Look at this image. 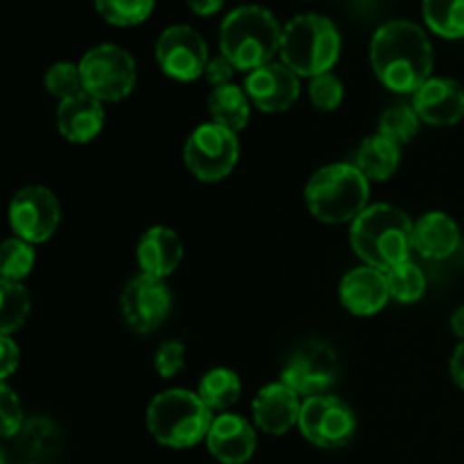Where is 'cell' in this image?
Here are the masks:
<instances>
[{"instance_id":"obj_1","label":"cell","mask_w":464,"mask_h":464,"mask_svg":"<svg viewBox=\"0 0 464 464\" xmlns=\"http://www.w3.org/2000/svg\"><path fill=\"white\" fill-rule=\"evenodd\" d=\"M374 75L394 93H412L430 80L433 45L429 36L412 21H390L374 32L370 45Z\"/></svg>"},{"instance_id":"obj_2","label":"cell","mask_w":464,"mask_h":464,"mask_svg":"<svg viewBox=\"0 0 464 464\" xmlns=\"http://www.w3.org/2000/svg\"><path fill=\"white\" fill-rule=\"evenodd\" d=\"M415 222L392 204H372L352 222V247L365 266L388 272L411 261Z\"/></svg>"},{"instance_id":"obj_3","label":"cell","mask_w":464,"mask_h":464,"mask_svg":"<svg viewBox=\"0 0 464 464\" xmlns=\"http://www.w3.org/2000/svg\"><path fill=\"white\" fill-rule=\"evenodd\" d=\"M284 27L258 5H243L227 14L220 25V53L236 66V71H256L275 59L281 50Z\"/></svg>"},{"instance_id":"obj_4","label":"cell","mask_w":464,"mask_h":464,"mask_svg":"<svg viewBox=\"0 0 464 464\" xmlns=\"http://www.w3.org/2000/svg\"><path fill=\"white\" fill-rule=\"evenodd\" d=\"M306 207L326 225L353 222L370 202V179L353 163H331L308 179Z\"/></svg>"},{"instance_id":"obj_5","label":"cell","mask_w":464,"mask_h":464,"mask_svg":"<svg viewBox=\"0 0 464 464\" xmlns=\"http://www.w3.org/2000/svg\"><path fill=\"white\" fill-rule=\"evenodd\" d=\"M211 408L188 390H166L150 401L148 430L159 444L168 449H190L207 440L211 430Z\"/></svg>"},{"instance_id":"obj_6","label":"cell","mask_w":464,"mask_h":464,"mask_svg":"<svg viewBox=\"0 0 464 464\" xmlns=\"http://www.w3.org/2000/svg\"><path fill=\"white\" fill-rule=\"evenodd\" d=\"M281 62L299 77L331 72L340 57V32L322 14H299L284 27Z\"/></svg>"},{"instance_id":"obj_7","label":"cell","mask_w":464,"mask_h":464,"mask_svg":"<svg viewBox=\"0 0 464 464\" xmlns=\"http://www.w3.org/2000/svg\"><path fill=\"white\" fill-rule=\"evenodd\" d=\"M84 91L100 102H118L136 86V62L125 48L102 44L91 48L80 62Z\"/></svg>"},{"instance_id":"obj_8","label":"cell","mask_w":464,"mask_h":464,"mask_svg":"<svg viewBox=\"0 0 464 464\" xmlns=\"http://www.w3.org/2000/svg\"><path fill=\"white\" fill-rule=\"evenodd\" d=\"M240 157L238 134L216 122L195 127L184 145L186 168L195 179L213 184L229 175Z\"/></svg>"},{"instance_id":"obj_9","label":"cell","mask_w":464,"mask_h":464,"mask_svg":"<svg viewBox=\"0 0 464 464\" xmlns=\"http://www.w3.org/2000/svg\"><path fill=\"white\" fill-rule=\"evenodd\" d=\"M297 426L313 447L335 451L352 442L358 424L353 411L343 399L317 394L304 399Z\"/></svg>"},{"instance_id":"obj_10","label":"cell","mask_w":464,"mask_h":464,"mask_svg":"<svg viewBox=\"0 0 464 464\" xmlns=\"http://www.w3.org/2000/svg\"><path fill=\"white\" fill-rule=\"evenodd\" d=\"M62 220L57 195L45 186H25L9 202V227L14 236L30 245L53 238Z\"/></svg>"},{"instance_id":"obj_11","label":"cell","mask_w":464,"mask_h":464,"mask_svg":"<svg viewBox=\"0 0 464 464\" xmlns=\"http://www.w3.org/2000/svg\"><path fill=\"white\" fill-rule=\"evenodd\" d=\"M338 376V356L334 347L320 340L304 343L285 362L281 372V383L288 385L299 397L324 394Z\"/></svg>"},{"instance_id":"obj_12","label":"cell","mask_w":464,"mask_h":464,"mask_svg":"<svg viewBox=\"0 0 464 464\" xmlns=\"http://www.w3.org/2000/svg\"><path fill=\"white\" fill-rule=\"evenodd\" d=\"M157 63L168 77L177 82H193L204 75L208 48L204 36L190 25H170L157 39Z\"/></svg>"},{"instance_id":"obj_13","label":"cell","mask_w":464,"mask_h":464,"mask_svg":"<svg viewBox=\"0 0 464 464\" xmlns=\"http://www.w3.org/2000/svg\"><path fill=\"white\" fill-rule=\"evenodd\" d=\"M172 311L170 288L163 279L139 275L125 285L121 295V313L136 334H152L163 322L168 320Z\"/></svg>"},{"instance_id":"obj_14","label":"cell","mask_w":464,"mask_h":464,"mask_svg":"<svg viewBox=\"0 0 464 464\" xmlns=\"http://www.w3.org/2000/svg\"><path fill=\"white\" fill-rule=\"evenodd\" d=\"M245 91L254 107L263 113L288 111L299 98V75L284 62H270L245 77Z\"/></svg>"},{"instance_id":"obj_15","label":"cell","mask_w":464,"mask_h":464,"mask_svg":"<svg viewBox=\"0 0 464 464\" xmlns=\"http://www.w3.org/2000/svg\"><path fill=\"white\" fill-rule=\"evenodd\" d=\"M412 107L426 125H458L464 118V86L451 77H430L412 95Z\"/></svg>"},{"instance_id":"obj_16","label":"cell","mask_w":464,"mask_h":464,"mask_svg":"<svg viewBox=\"0 0 464 464\" xmlns=\"http://www.w3.org/2000/svg\"><path fill=\"white\" fill-rule=\"evenodd\" d=\"M338 293L340 304L349 313L361 317L376 315L392 299L388 285V275L370 266H361L349 272V275H344V279L340 281Z\"/></svg>"},{"instance_id":"obj_17","label":"cell","mask_w":464,"mask_h":464,"mask_svg":"<svg viewBox=\"0 0 464 464\" xmlns=\"http://www.w3.org/2000/svg\"><path fill=\"white\" fill-rule=\"evenodd\" d=\"M208 453L222 464H245L256 451V433L245 417L225 412L216 417L207 435Z\"/></svg>"},{"instance_id":"obj_18","label":"cell","mask_w":464,"mask_h":464,"mask_svg":"<svg viewBox=\"0 0 464 464\" xmlns=\"http://www.w3.org/2000/svg\"><path fill=\"white\" fill-rule=\"evenodd\" d=\"M302 403L299 394L285 383L266 385L254 397V424L267 435H285L293 426L299 424Z\"/></svg>"},{"instance_id":"obj_19","label":"cell","mask_w":464,"mask_h":464,"mask_svg":"<svg viewBox=\"0 0 464 464\" xmlns=\"http://www.w3.org/2000/svg\"><path fill=\"white\" fill-rule=\"evenodd\" d=\"M184 258V243L179 234L170 227H150L139 240L136 247V261H139L140 275L166 279L179 267Z\"/></svg>"},{"instance_id":"obj_20","label":"cell","mask_w":464,"mask_h":464,"mask_svg":"<svg viewBox=\"0 0 464 464\" xmlns=\"http://www.w3.org/2000/svg\"><path fill=\"white\" fill-rule=\"evenodd\" d=\"M104 127V107L93 95L84 93L62 100L57 107V130L77 145L91 143Z\"/></svg>"},{"instance_id":"obj_21","label":"cell","mask_w":464,"mask_h":464,"mask_svg":"<svg viewBox=\"0 0 464 464\" xmlns=\"http://www.w3.org/2000/svg\"><path fill=\"white\" fill-rule=\"evenodd\" d=\"M412 245L415 252H420L430 261H444L453 256L460 245V229L456 220L442 211L424 213L415 222V234H412Z\"/></svg>"},{"instance_id":"obj_22","label":"cell","mask_w":464,"mask_h":464,"mask_svg":"<svg viewBox=\"0 0 464 464\" xmlns=\"http://www.w3.org/2000/svg\"><path fill=\"white\" fill-rule=\"evenodd\" d=\"M401 163V145L385 136L374 134L358 148L353 166L370 181H388Z\"/></svg>"},{"instance_id":"obj_23","label":"cell","mask_w":464,"mask_h":464,"mask_svg":"<svg viewBox=\"0 0 464 464\" xmlns=\"http://www.w3.org/2000/svg\"><path fill=\"white\" fill-rule=\"evenodd\" d=\"M208 113H211V122L227 127V130L236 131L245 130L249 122V113H252V100H249L247 91L240 89L236 84L218 86L208 93L207 100Z\"/></svg>"},{"instance_id":"obj_24","label":"cell","mask_w":464,"mask_h":464,"mask_svg":"<svg viewBox=\"0 0 464 464\" xmlns=\"http://www.w3.org/2000/svg\"><path fill=\"white\" fill-rule=\"evenodd\" d=\"M243 392L240 376L229 367H216L199 381L198 394L211 411H229Z\"/></svg>"},{"instance_id":"obj_25","label":"cell","mask_w":464,"mask_h":464,"mask_svg":"<svg viewBox=\"0 0 464 464\" xmlns=\"http://www.w3.org/2000/svg\"><path fill=\"white\" fill-rule=\"evenodd\" d=\"M18 444H21L23 453L27 458H50L59 451V444H62V435L59 429L45 417H32L25 421V426L18 433Z\"/></svg>"},{"instance_id":"obj_26","label":"cell","mask_w":464,"mask_h":464,"mask_svg":"<svg viewBox=\"0 0 464 464\" xmlns=\"http://www.w3.org/2000/svg\"><path fill=\"white\" fill-rule=\"evenodd\" d=\"M424 21L442 39H462L464 0H424Z\"/></svg>"},{"instance_id":"obj_27","label":"cell","mask_w":464,"mask_h":464,"mask_svg":"<svg viewBox=\"0 0 464 464\" xmlns=\"http://www.w3.org/2000/svg\"><path fill=\"white\" fill-rule=\"evenodd\" d=\"M30 295L21 284L0 281V335H12L30 317Z\"/></svg>"},{"instance_id":"obj_28","label":"cell","mask_w":464,"mask_h":464,"mask_svg":"<svg viewBox=\"0 0 464 464\" xmlns=\"http://www.w3.org/2000/svg\"><path fill=\"white\" fill-rule=\"evenodd\" d=\"M388 275L390 295L394 302L399 304H415L424 297L426 293V275L421 272L420 266L412 261L401 263V266L392 267L385 272Z\"/></svg>"},{"instance_id":"obj_29","label":"cell","mask_w":464,"mask_h":464,"mask_svg":"<svg viewBox=\"0 0 464 464\" xmlns=\"http://www.w3.org/2000/svg\"><path fill=\"white\" fill-rule=\"evenodd\" d=\"M420 122L421 118L417 116L415 107H411V104H394V107L385 109L381 113L379 131L376 134L401 145L415 139V134L420 131Z\"/></svg>"},{"instance_id":"obj_30","label":"cell","mask_w":464,"mask_h":464,"mask_svg":"<svg viewBox=\"0 0 464 464\" xmlns=\"http://www.w3.org/2000/svg\"><path fill=\"white\" fill-rule=\"evenodd\" d=\"M95 9L111 25L131 27L148 21L154 0H95Z\"/></svg>"},{"instance_id":"obj_31","label":"cell","mask_w":464,"mask_h":464,"mask_svg":"<svg viewBox=\"0 0 464 464\" xmlns=\"http://www.w3.org/2000/svg\"><path fill=\"white\" fill-rule=\"evenodd\" d=\"M36 261L34 245L25 243L21 238H7L3 245V261H0V275L3 281L9 284H21L27 275L32 272Z\"/></svg>"},{"instance_id":"obj_32","label":"cell","mask_w":464,"mask_h":464,"mask_svg":"<svg viewBox=\"0 0 464 464\" xmlns=\"http://www.w3.org/2000/svg\"><path fill=\"white\" fill-rule=\"evenodd\" d=\"M45 91L59 100L75 98V95L84 93V82H82L80 63L59 62L53 63L45 72Z\"/></svg>"},{"instance_id":"obj_33","label":"cell","mask_w":464,"mask_h":464,"mask_svg":"<svg viewBox=\"0 0 464 464\" xmlns=\"http://www.w3.org/2000/svg\"><path fill=\"white\" fill-rule=\"evenodd\" d=\"M308 95H311V102L315 109H320V111H335L344 100V86L338 75L324 72V75L313 77L311 86H308Z\"/></svg>"},{"instance_id":"obj_34","label":"cell","mask_w":464,"mask_h":464,"mask_svg":"<svg viewBox=\"0 0 464 464\" xmlns=\"http://www.w3.org/2000/svg\"><path fill=\"white\" fill-rule=\"evenodd\" d=\"M0 421H3L5 438H16L23 426H25L21 399L16 397V392L7 383L0 385Z\"/></svg>"},{"instance_id":"obj_35","label":"cell","mask_w":464,"mask_h":464,"mask_svg":"<svg viewBox=\"0 0 464 464\" xmlns=\"http://www.w3.org/2000/svg\"><path fill=\"white\" fill-rule=\"evenodd\" d=\"M186 365V344L179 340H166L159 344L157 353H154V370L161 379H172L179 374Z\"/></svg>"},{"instance_id":"obj_36","label":"cell","mask_w":464,"mask_h":464,"mask_svg":"<svg viewBox=\"0 0 464 464\" xmlns=\"http://www.w3.org/2000/svg\"><path fill=\"white\" fill-rule=\"evenodd\" d=\"M234 71L236 66L225 57V54H220V57H211L207 63V71H204V80H207L213 89H218V86H227L231 84Z\"/></svg>"},{"instance_id":"obj_37","label":"cell","mask_w":464,"mask_h":464,"mask_svg":"<svg viewBox=\"0 0 464 464\" xmlns=\"http://www.w3.org/2000/svg\"><path fill=\"white\" fill-rule=\"evenodd\" d=\"M0 353H3V361H0V379L7 381L18 370L21 349H18V344L9 335H0Z\"/></svg>"},{"instance_id":"obj_38","label":"cell","mask_w":464,"mask_h":464,"mask_svg":"<svg viewBox=\"0 0 464 464\" xmlns=\"http://www.w3.org/2000/svg\"><path fill=\"white\" fill-rule=\"evenodd\" d=\"M449 370H451L453 383H456L460 390H464V343L458 344L456 352H453Z\"/></svg>"},{"instance_id":"obj_39","label":"cell","mask_w":464,"mask_h":464,"mask_svg":"<svg viewBox=\"0 0 464 464\" xmlns=\"http://www.w3.org/2000/svg\"><path fill=\"white\" fill-rule=\"evenodd\" d=\"M186 3L198 16H213L216 12H220L225 0H186Z\"/></svg>"},{"instance_id":"obj_40","label":"cell","mask_w":464,"mask_h":464,"mask_svg":"<svg viewBox=\"0 0 464 464\" xmlns=\"http://www.w3.org/2000/svg\"><path fill=\"white\" fill-rule=\"evenodd\" d=\"M451 331L464 343V306L458 308L451 315Z\"/></svg>"}]
</instances>
